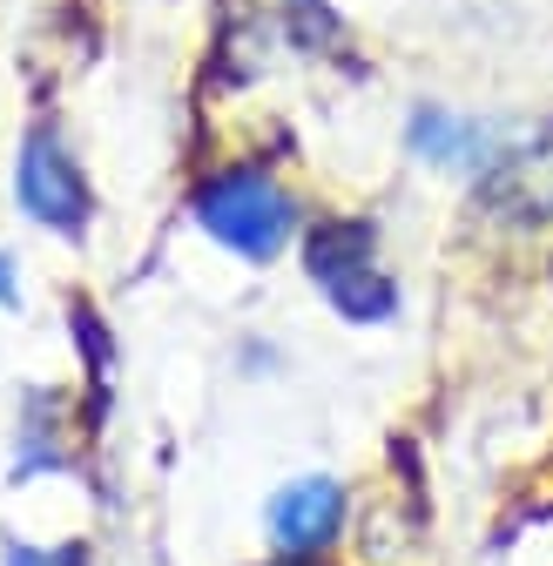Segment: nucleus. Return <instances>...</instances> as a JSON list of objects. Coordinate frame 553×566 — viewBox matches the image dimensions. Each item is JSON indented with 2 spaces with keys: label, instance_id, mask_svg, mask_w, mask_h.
Instances as JSON below:
<instances>
[{
  "label": "nucleus",
  "instance_id": "obj_5",
  "mask_svg": "<svg viewBox=\"0 0 553 566\" xmlns=\"http://www.w3.org/2000/svg\"><path fill=\"white\" fill-rule=\"evenodd\" d=\"M337 526H344V492L331 479H298L270 500V533L284 553H317L337 539Z\"/></svg>",
  "mask_w": 553,
  "mask_h": 566
},
{
  "label": "nucleus",
  "instance_id": "obj_6",
  "mask_svg": "<svg viewBox=\"0 0 553 566\" xmlns=\"http://www.w3.org/2000/svg\"><path fill=\"white\" fill-rule=\"evenodd\" d=\"M411 149H419L426 163L439 169H472V176H487L500 163V135L487 122H466V115H446V108H419L411 115Z\"/></svg>",
  "mask_w": 553,
  "mask_h": 566
},
{
  "label": "nucleus",
  "instance_id": "obj_1",
  "mask_svg": "<svg viewBox=\"0 0 553 566\" xmlns=\"http://www.w3.org/2000/svg\"><path fill=\"white\" fill-rule=\"evenodd\" d=\"M304 270L324 291L331 311H344L352 324H378L398 311V283L378 270V237L372 223H324L304 243Z\"/></svg>",
  "mask_w": 553,
  "mask_h": 566
},
{
  "label": "nucleus",
  "instance_id": "obj_2",
  "mask_svg": "<svg viewBox=\"0 0 553 566\" xmlns=\"http://www.w3.org/2000/svg\"><path fill=\"white\" fill-rule=\"evenodd\" d=\"M196 223L210 230L223 250H237V256H276L291 243V223H298V209H291V196L276 189L270 176H257V169H230V176H217L210 189L196 196Z\"/></svg>",
  "mask_w": 553,
  "mask_h": 566
},
{
  "label": "nucleus",
  "instance_id": "obj_8",
  "mask_svg": "<svg viewBox=\"0 0 553 566\" xmlns=\"http://www.w3.org/2000/svg\"><path fill=\"white\" fill-rule=\"evenodd\" d=\"M276 566H304V553H284V559H276Z\"/></svg>",
  "mask_w": 553,
  "mask_h": 566
},
{
  "label": "nucleus",
  "instance_id": "obj_3",
  "mask_svg": "<svg viewBox=\"0 0 553 566\" xmlns=\"http://www.w3.org/2000/svg\"><path fill=\"white\" fill-rule=\"evenodd\" d=\"M14 202L54 237H82L88 223V182L75 169V156L54 142V128H28L21 163H14Z\"/></svg>",
  "mask_w": 553,
  "mask_h": 566
},
{
  "label": "nucleus",
  "instance_id": "obj_4",
  "mask_svg": "<svg viewBox=\"0 0 553 566\" xmlns=\"http://www.w3.org/2000/svg\"><path fill=\"white\" fill-rule=\"evenodd\" d=\"M487 202L513 223H546L553 217V128H540L533 142H520L513 156H500L487 169Z\"/></svg>",
  "mask_w": 553,
  "mask_h": 566
},
{
  "label": "nucleus",
  "instance_id": "obj_7",
  "mask_svg": "<svg viewBox=\"0 0 553 566\" xmlns=\"http://www.w3.org/2000/svg\"><path fill=\"white\" fill-rule=\"evenodd\" d=\"M8 566H75V559H41V553H28V546H21V553H14Z\"/></svg>",
  "mask_w": 553,
  "mask_h": 566
}]
</instances>
